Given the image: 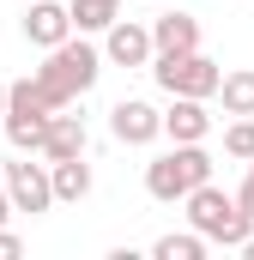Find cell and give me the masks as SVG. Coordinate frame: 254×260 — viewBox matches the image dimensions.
<instances>
[{
	"instance_id": "1",
	"label": "cell",
	"mask_w": 254,
	"mask_h": 260,
	"mask_svg": "<svg viewBox=\"0 0 254 260\" xmlns=\"http://www.w3.org/2000/svg\"><path fill=\"white\" fill-rule=\"evenodd\" d=\"M97 73H103V55H97L85 37H67L55 49H43V67H37L30 79L43 85L49 109H73V97H85V91L97 85Z\"/></svg>"
},
{
	"instance_id": "2",
	"label": "cell",
	"mask_w": 254,
	"mask_h": 260,
	"mask_svg": "<svg viewBox=\"0 0 254 260\" xmlns=\"http://www.w3.org/2000/svg\"><path fill=\"white\" fill-rule=\"evenodd\" d=\"M188 206V230H200L206 242H218V248H242L254 236V218L236 206V194H224V188H212V182H200L194 194H182Z\"/></svg>"
},
{
	"instance_id": "3",
	"label": "cell",
	"mask_w": 254,
	"mask_h": 260,
	"mask_svg": "<svg viewBox=\"0 0 254 260\" xmlns=\"http://www.w3.org/2000/svg\"><path fill=\"white\" fill-rule=\"evenodd\" d=\"M200 182H212V151H206V139H194V145H170L164 157L145 164V194L164 200V206H176L182 194H194Z\"/></svg>"
},
{
	"instance_id": "4",
	"label": "cell",
	"mask_w": 254,
	"mask_h": 260,
	"mask_svg": "<svg viewBox=\"0 0 254 260\" xmlns=\"http://www.w3.org/2000/svg\"><path fill=\"white\" fill-rule=\"evenodd\" d=\"M145 67H151V79L170 97H212L218 79H224V67L212 61V55H200V49H188V55H151Z\"/></svg>"
},
{
	"instance_id": "5",
	"label": "cell",
	"mask_w": 254,
	"mask_h": 260,
	"mask_svg": "<svg viewBox=\"0 0 254 260\" xmlns=\"http://www.w3.org/2000/svg\"><path fill=\"white\" fill-rule=\"evenodd\" d=\"M0 188L12 200V212H49L55 206V188H49V164H0Z\"/></svg>"
},
{
	"instance_id": "6",
	"label": "cell",
	"mask_w": 254,
	"mask_h": 260,
	"mask_svg": "<svg viewBox=\"0 0 254 260\" xmlns=\"http://www.w3.org/2000/svg\"><path fill=\"white\" fill-rule=\"evenodd\" d=\"M109 133H115L121 145H151V139L164 133V109H151L145 97H121V103L109 109Z\"/></svg>"
},
{
	"instance_id": "7",
	"label": "cell",
	"mask_w": 254,
	"mask_h": 260,
	"mask_svg": "<svg viewBox=\"0 0 254 260\" xmlns=\"http://www.w3.org/2000/svg\"><path fill=\"white\" fill-rule=\"evenodd\" d=\"M103 61H115V67H145V61H151V24H139V18H115V24L103 30Z\"/></svg>"
},
{
	"instance_id": "8",
	"label": "cell",
	"mask_w": 254,
	"mask_h": 260,
	"mask_svg": "<svg viewBox=\"0 0 254 260\" xmlns=\"http://www.w3.org/2000/svg\"><path fill=\"white\" fill-rule=\"evenodd\" d=\"M206 133H212V109H206V97H170V109H164V139L194 145V139H206Z\"/></svg>"
},
{
	"instance_id": "9",
	"label": "cell",
	"mask_w": 254,
	"mask_h": 260,
	"mask_svg": "<svg viewBox=\"0 0 254 260\" xmlns=\"http://www.w3.org/2000/svg\"><path fill=\"white\" fill-rule=\"evenodd\" d=\"M85 145H91V133H85V115H67V109H55V115H49V133H43V151H37V157L61 164V157H85Z\"/></svg>"
},
{
	"instance_id": "10",
	"label": "cell",
	"mask_w": 254,
	"mask_h": 260,
	"mask_svg": "<svg viewBox=\"0 0 254 260\" xmlns=\"http://www.w3.org/2000/svg\"><path fill=\"white\" fill-rule=\"evenodd\" d=\"M188 49H200V18L194 12L151 18V55H188Z\"/></svg>"
},
{
	"instance_id": "11",
	"label": "cell",
	"mask_w": 254,
	"mask_h": 260,
	"mask_svg": "<svg viewBox=\"0 0 254 260\" xmlns=\"http://www.w3.org/2000/svg\"><path fill=\"white\" fill-rule=\"evenodd\" d=\"M24 37H30L37 49H55V43H67V37H73L67 6H55V0H37V6L24 12Z\"/></svg>"
},
{
	"instance_id": "12",
	"label": "cell",
	"mask_w": 254,
	"mask_h": 260,
	"mask_svg": "<svg viewBox=\"0 0 254 260\" xmlns=\"http://www.w3.org/2000/svg\"><path fill=\"white\" fill-rule=\"evenodd\" d=\"M49 188H55V200L79 206V200L91 194V164H85V157H61V164H49Z\"/></svg>"
},
{
	"instance_id": "13",
	"label": "cell",
	"mask_w": 254,
	"mask_h": 260,
	"mask_svg": "<svg viewBox=\"0 0 254 260\" xmlns=\"http://www.w3.org/2000/svg\"><path fill=\"white\" fill-rule=\"evenodd\" d=\"M0 127H6V139H12L18 151H43L49 115H43V109H6V115H0Z\"/></svg>"
},
{
	"instance_id": "14",
	"label": "cell",
	"mask_w": 254,
	"mask_h": 260,
	"mask_svg": "<svg viewBox=\"0 0 254 260\" xmlns=\"http://www.w3.org/2000/svg\"><path fill=\"white\" fill-rule=\"evenodd\" d=\"M212 97H224V115H254V67H236V73H224Z\"/></svg>"
},
{
	"instance_id": "15",
	"label": "cell",
	"mask_w": 254,
	"mask_h": 260,
	"mask_svg": "<svg viewBox=\"0 0 254 260\" xmlns=\"http://www.w3.org/2000/svg\"><path fill=\"white\" fill-rule=\"evenodd\" d=\"M115 12H121V0H73V6H67V18H73V30H79V37L109 30V24H115Z\"/></svg>"
},
{
	"instance_id": "16",
	"label": "cell",
	"mask_w": 254,
	"mask_h": 260,
	"mask_svg": "<svg viewBox=\"0 0 254 260\" xmlns=\"http://www.w3.org/2000/svg\"><path fill=\"white\" fill-rule=\"evenodd\" d=\"M206 248H212V242H206L200 230H182V236L170 230V236H157V242H151V254H157V260H200Z\"/></svg>"
},
{
	"instance_id": "17",
	"label": "cell",
	"mask_w": 254,
	"mask_h": 260,
	"mask_svg": "<svg viewBox=\"0 0 254 260\" xmlns=\"http://www.w3.org/2000/svg\"><path fill=\"white\" fill-rule=\"evenodd\" d=\"M224 151H230L236 164H248V157H254V115H236V121L224 127Z\"/></svg>"
},
{
	"instance_id": "18",
	"label": "cell",
	"mask_w": 254,
	"mask_h": 260,
	"mask_svg": "<svg viewBox=\"0 0 254 260\" xmlns=\"http://www.w3.org/2000/svg\"><path fill=\"white\" fill-rule=\"evenodd\" d=\"M236 206L254 218V157H248V176H242V188H236Z\"/></svg>"
},
{
	"instance_id": "19",
	"label": "cell",
	"mask_w": 254,
	"mask_h": 260,
	"mask_svg": "<svg viewBox=\"0 0 254 260\" xmlns=\"http://www.w3.org/2000/svg\"><path fill=\"white\" fill-rule=\"evenodd\" d=\"M18 248H24V242H18V236H12V230L0 224V260H12V254H18Z\"/></svg>"
},
{
	"instance_id": "20",
	"label": "cell",
	"mask_w": 254,
	"mask_h": 260,
	"mask_svg": "<svg viewBox=\"0 0 254 260\" xmlns=\"http://www.w3.org/2000/svg\"><path fill=\"white\" fill-rule=\"evenodd\" d=\"M6 218H12V200H6V188H0V224H6Z\"/></svg>"
},
{
	"instance_id": "21",
	"label": "cell",
	"mask_w": 254,
	"mask_h": 260,
	"mask_svg": "<svg viewBox=\"0 0 254 260\" xmlns=\"http://www.w3.org/2000/svg\"><path fill=\"white\" fill-rule=\"evenodd\" d=\"M0 115H6V79H0Z\"/></svg>"
},
{
	"instance_id": "22",
	"label": "cell",
	"mask_w": 254,
	"mask_h": 260,
	"mask_svg": "<svg viewBox=\"0 0 254 260\" xmlns=\"http://www.w3.org/2000/svg\"><path fill=\"white\" fill-rule=\"evenodd\" d=\"M242 254H248V260H254V236H248V242H242Z\"/></svg>"
}]
</instances>
